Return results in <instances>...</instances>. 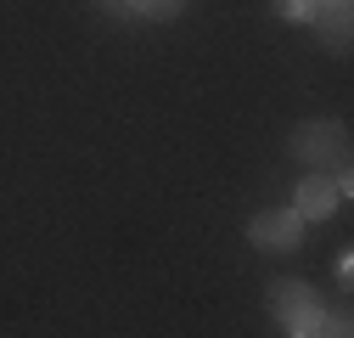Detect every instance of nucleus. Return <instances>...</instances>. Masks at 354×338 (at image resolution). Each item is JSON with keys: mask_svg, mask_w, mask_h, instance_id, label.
I'll use <instances>...</instances> for the list:
<instances>
[{"mask_svg": "<svg viewBox=\"0 0 354 338\" xmlns=\"http://www.w3.org/2000/svg\"><path fill=\"white\" fill-rule=\"evenodd\" d=\"M264 305H270V316H276V321H281L292 338L332 332V321H326V310H321V299H315V287H309V282H298V276H281V282H270Z\"/></svg>", "mask_w": 354, "mask_h": 338, "instance_id": "nucleus-1", "label": "nucleus"}, {"mask_svg": "<svg viewBox=\"0 0 354 338\" xmlns=\"http://www.w3.org/2000/svg\"><path fill=\"white\" fill-rule=\"evenodd\" d=\"M287 152L304 169H332V175H348V130L332 118H304L287 136Z\"/></svg>", "mask_w": 354, "mask_h": 338, "instance_id": "nucleus-2", "label": "nucleus"}, {"mask_svg": "<svg viewBox=\"0 0 354 338\" xmlns=\"http://www.w3.org/2000/svg\"><path fill=\"white\" fill-rule=\"evenodd\" d=\"M248 242L264 248V254H292L304 242V220H298V208H259L253 226H248Z\"/></svg>", "mask_w": 354, "mask_h": 338, "instance_id": "nucleus-3", "label": "nucleus"}, {"mask_svg": "<svg viewBox=\"0 0 354 338\" xmlns=\"http://www.w3.org/2000/svg\"><path fill=\"white\" fill-rule=\"evenodd\" d=\"M337 203H343V186L326 175V169H309V181H304V186H298V197H292L298 220H326Z\"/></svg>", "mask_w": 354, "mask_h": 338, "instance_id": "nucleus-4", "label": "nucleus"}, {"mask_svg": "<svg viewBox=\"0 0 354 338\" xmlns=\"http://www.w3.org/2000/svg\"><path fill=\"white\" fill-rule=\"evenodd\" d=\"M129 12H141L147 23H169V17L186 12V0H129Z\"/></svg>", "mask_w": 354, "mask_h": 338, "instance_id": "nucleus-5", "label": "nucleus"}, {"mask_svg": "<svg viewBox=\"0 0 354 338\" xmlns=\"http://www.w3.org/2000/svg\"><path fill=\"white\" fill-rule=\"evenodd\" d=\"M315 6H321V0H270V12L287 17V23H309V17H315Z\"/></svg>", "mask_w": 354, "mask_h": 338, "instance_id": "nucleus-6", "label": "nucleus"}]
</instances>
